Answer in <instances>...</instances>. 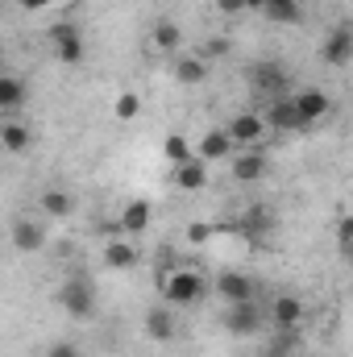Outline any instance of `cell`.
<instances>
[{"label":"cell","mask_w":353,"mask_h":357,"mask_svg":"<svg viewBox=\"0 0 353 357\" xmlns=\"http://www.w3.org/2000/svg\"><path fill=\"white\" fill-rule=\"evenodd\" d=\"M59 303L71 320H91L96 316V282L88 274H71L63 287H59Z\"/></svg>","instance_id":"1"},{"label":"cell","mask_w":353,"mask_h":357,"mask_svg":"<svg viewBox=\"0 0 353 357\" xmlns=\"http://www.w3.org/2000/svg\"><path fill=\"white\" fill-rule=\"evenodd\" d=\"M158 287H163V299L171 307H187V303H200L204 299V278L195 270H171Z\"/></svg>","instance_id":"2"},{"label":"cell","mask_w":353,"mask_h":357,"mask_svg":"<svg viewBox=\"0 0 353 357\" xmlns=\"http://www.w3.org/2000/svg\"><path fill=\"white\" fill-rule=\"evenodd\" d=\"M266 320H270V312H262L254 299H250V303H229L225 316H220L225 333H233V337H258Z\"/></svg>","instance_id":"3"},{"label":"cell","mask_w":353,"mask_h":357,"mask_svg":"<svg viewBox=\"0 0 353 357\" xmlns=\"http://www.w3.org/2000/svg\"><path fill=\"white\" fill-rule=\"evenodd\" d=\"M246 79H250V88L258 91V96H270V100H283V91H287V67L283 63H274V59H258L250 71H246Z\"/></svg>","instance_id":"4"},{"label":"cell","mask_w":353,"mask_h":357,"mask_svg":"<svg viewBox=\"0 0 353 357\" xmlns=\"http://www.w3.org/2000/svg\"><path fill=\"white\" fill-rule=\"evenodd\" d=\"M50 46H54V59H59V63H67V67L84 63V33H80V25L59 21V25L50 29Z\"/></svg>","instance_id":"5"},{"label":"cell","mask_w":353,"mask_h":357,"mask_svg":"<svg viewBox=\"0 0 353 357\" xmlns=\"http://www.w3.org/2000/svg\"><path fill=\"white\" fill-rule=\"evenodd\" d=\"M320 59H324L329 67H345V63H353V25L350 21H341V25H333V29L324 33Z\"/></svg>","instance_id":"6"},{"label":"cell","mask_w":353,"mask_h":357,"mask_svg":"<svg viewBox=\"0 0 353 357\" xmlns=\"http://www.w3.org/2000/svg\"><path fill=\"white\" fill-rule=\"evenodd\" d=\"M266 125H270V129H278V133H299V129H308V121H303V112H299L295 96L270 100V108H266Z\"/></svg>","instance_id":"7"},{"label":"cell","mask_w":353,"mask_h":357,"mask_svg":"<svg viewBox=\"0 0 353 357\" xmlns=\"http://www.w3.org/2000/svg\"><path fill=\"white\" fill-rule=\"evenodd\" d=\"M266 116L258 112H237L233 121H229V137H233V146H246V150H258V142L266 137Z\"/></svg>","instance_id":"8"},{"label":"cell","mask_w":353,"mask_h":357,"mask_svg":"<svg viewBox=\"0 0 353 357\" xmlns=\"http://www.w3.org/2000/svg\"><path fill=\"white\" fill-rule=\"evenodd\" d=\"M216 295H220L225 303H250V299H254V278H250V274H237V270H225V274L216 278Z\"/></svg>","instance_id":"9"},{"label":"cell","mask_w":353,"mask_h":357,"mask_svg":"<svg viewBox=\"0 0 353 357\" xmlns=\"http://www.w3.org/2000/svg\"><path fill=\"white\" fill-rule=\"evenodd\" d=\"M42 245H46V229L42 225H33L29 216L13 220V250L17 254H38Z\"/></svg>","instance_id":"10"},{"label":"cell","mask_w":353,"mask_h":357,"mask_svg":"<svg viewBox=\"0 0 353 357\" xmlns=\"http://www.w3.org/2000/svg\"><path fill=\"white\" fill-rule=\"evenodd\" d=\"M295 104H299V112H303V121H308V125H316V121H324V116L333 112V100H329V91H320V88L295 91Z\"/></svg>","instance_id":"11"},{"label":"cell","mask_w":353,"mask_h":357,"mask_svg":"<svg viewBox=\"0 0 353 357\" xmlns=\"http://www.w3.org/2000/svg\"><path fill=\"white\" fill-rule=\"evenodd\" d=\"M266 312H270V324L274 328H299L303 324V303L295 295H278Z\"/></svg>","instance_id":"12"},{"label":"cell","mask_w":353,"mask_h":357,"mask_svg":"<svg viewBox=\"0 0 353 357\" xmlns=\"http://www.w3.org/2000/svg\"><path fill=\"white\" fill-rule=\"evenodd\" d=\"M195 154H200L204 162H225V158H233V137H229V129H212V133H204Z\"/></svg>","instance_id":"13"},{"label":"cell","mask_w":353,"mask_h":357,"mask_svg":"<svg viewBox=\"0 0 353 357\" xmlns=\"http://www.w3.org/2000/svg\"><path fill=\"white\" fill-rule=\"evenodd\" d=\"M266 171H270V162H266L262 150H246V154L233 158V178L237 183H258V178H266Z\"/></svg>","instance_id":"14"},{"label":"cell","mask_w":353,"mask_h":357,"mask_svg":"<svg viewBox=\"0 0 353 357\" xmlns=\"http://www.w3.org/2000/svg\"><path fill=\"white\" fill-rule=\"evenodd\" d=\"M237 229H241L250 241H266V237H270V229H274V208H266V204H254Z\"/></svg>","instance_id":"15"},{"label":"cell","mask_w":353,"mask_h":357,"mask_svg":"<svg viewBox=\"0 0 353 357\" xmlns=\"http://www.w3.org/2000/svg\"><path fill=\"white\" fill-rule=\"evenodd\" d=\"M104 266L108 270H133L137 266V245H133V237L108 241V245H104Z\"/></svg>","instance_id":"16"},{"label":"cell","mask_w":353,"mask_h":357,"mask_svg":"<svg viewBox=\"0 0 353 357\" xmlns=\"http://www.w3.org/2000/svg\"><path fill=\"white\" fill-rule=\"evenodd\" d=\"M121 229H125V237H142L150 229V199H129L121 212Z\"/></svg>","instance_id":"17"},{"label":"cell","mask_w":353,"mask_h":357,"mask_svg":"<svg viewBox=\"0 0 353 357\" xmlns=\"http://www.w3.org/2000/svg\"><path fill=\"white\" fill-rule=\"evenodd\" d=\"M208 183V162L195 154V158H187L183 167H175V187L179 191H200Z\"/></svg>","instance_id":"18"},{"label":"cell","mask_w":353,"mask_h":357,"mask_svg":"<svg viewBox=\"0 0 353 357\" xmlns=\"http://www.w3.org/2000/svg\"><path fill=\"white\" fill-rule=\"evenodd\" d=\"M38 212H46V216H54V220H67V216L75 212V199H71L67 191H59V187H50V191H42V195H38Z\"/></svg>","instance_id":"19"},{"label":"cell","mask_w":353,"mask_h":357,"mask_svg":"<svg viewBox=\"0 0 353 357\" xmlns=\"http://www.w3.org/2000/svg\"><path fill=\"white\" fill-rule=\"evenodd\" d=\"M146 333H150V341H171L175 337V312H167V303L150 307L146 312Z\"/></svg>","instance_id":"20"},{"label":"cell","mask_w":353,"mask_h":357,"mask_svg":"<svg viewBox=\"0 0 353 357\" xmlns=\"http://www.w3.org/2000/svg\"><path fill=\"white\" fill-rule=\"evenodd\" d=\"M262 13L274 25H299L303 21V0H266Z\"/></svg>","instance_id":"21"},{"label":"cell","mask_w":353,"mask_h":357,"mask_svg":"<svg viewBox=\"0 0 353 357\" xmlns=\"http://www.w3.org/2000/svg\"><path fill=\"white\" fill-rule=\"evenodd\" d=\"M175 79L183 88H200V84L208 79V63H204L200 54H183L175 63Z\"/></svg>","instance_id":"22"},{"label":"cell","mask_w":353,"mask_h":357,"mask_svg":"<svg viewBox=\"0 0 353 357\" xmlns=\"http://www.w3.org/2000/svg\"><path fill=\"white\" fill-rule=\"evenodd\" d=\"M0 142H4V150H8V154H25V150L33 146V133H29L21 121H13V116H8V121H4V129H0Z\"/></svg>","instance_id":"23"},{"label":"cell","mask_w":353,"mask_h":357,"mask_svg":"<svg viewBox=\"0 0 353 357\" xmlns=\"http://www.w3.org/2000/svg\"><path fill=\"white\" fill-rule=\"evenodd\" d=\"M299 345H303L299 328H278L274 341L266 345V357H299Z\"/></svg>","instance_id":"24"},{"label":"cell","mask_w":353,"mask_h":357,"mask_svg":"<svg viewBox=\"0 0 353 357\" xmlns=\"http://www.w3.org/2000/svg\"><path fill=\"white\" fill-rule=\"evenodd\" d=\"M21 104H25V84L17 79V75H4L0 79V112H21Z\"/></svg>","instance_id":"25"},{"label":"cell","mask_w":353,"mask_h":357,"mask_svg":"<svg viewBox=\"0 0 353 357\" xmlns=\"http://www.w3.org/2000/svg\"><path fill=\"white\" fill-rule=\"evenodd\" d=\"M179 46H183V29H179L175 21H158V25H154V50L179 54Z\"/></svg>","instance_id":"26"},{"label":"cell","mask_w":353,"mask_h":357,"mask_svg":"<svg viewBox=\"0 0 353 357\" xmlns=\"http://www.w3.org/2000/svg\"><path fill=\"white\" fill-rule=\"evenodd\" d=\"M163 154H167V162H171V167H183L187 158H195V150H191V142H187L183 133H171V137L163 142Z\"/></svg>","instance_id":"27"},{"label":"cell","mask_w":353,"mask_h":357,"mask_svg":"<svg viewBox=\"0 0 353 357\" xmlns=\"http://www.w3.org/2000/svg\"><path fill=\"white\" fill-rule=\"evenodd\" d=\"M112 112H117V121H133V116L142 112V96L121 91V96H117V104H112Z\"/></svg>","instance_id":"28"},{"label":"cell","mask_w":353,"mask_h":357,"mask_svg":"<svg viewBox=\"0 0 353 357\" xmlns=\"http://www.w3.org/2000/svg\"><path fill=\"white\" fill-rule=\"evenodd\" d=\"M229 46H233L229 38H212V42H204V46H200V59H204V63H216V59H225V54H229Z\"/></svg>","instance_id":"29"},{"label":"cell","mask_w":353,"mask_h":357,"mask_svg":"<svg viewBox=\"0 0 353 357\" xmlns=\"http://www.w3.org/2000/svg\"><path fill=\"white\" fill-rule=\"evenodd\" d=\"M46 357H84V354H80L75 341H54V345L46 349Z\"/></svg>","instance_id":"30"},{"label":"cell","mask_w":353,"mask_h":357,"mask_svg":"<svg viewBox=\"0 0 353 357\" xmlns=\"http://www.w3.org/2000/svg\"><path fill=\"white\" fill-rule=\"evenodd\" d=\"M212 4H216V13H225V17H241V13H250L246 0H212Z\"/></svg>","instance_id":"31"},{"label":"cell","mask_w":353,"mask_h":357,"mask_svg":"<svg viewBox=\"0 0 353 357\" xmlns=\"http://www.w3.org/2000/svg\"><path fill=\"white\" fill-rule=\"evenodd\" d=\"M337 245H341V250L353 245V216H341V220H337Z\"/></svg>","instance_id":"32"},{"label":"cell","mask_w":353,"mask_h":357,"mask_svg":"<svg viewBox=\"0 0 353 357\" xmlns=\"http://www.w3.org/2000/svg\"><path fill=\"white\" fill-rule=\"evenodd\" d=\"M208 237H212L208 225H191V229H187V241H191V245H200V241H208Z\"/></svg>","instance_id":"33"},{"label":"cell","mask_w":353,"mask_h":357,"mask_svg":"<svg viewBox=\"0 0 353 357\" xmlns=\"http://www.w3.org/2000/svg\"><path fill=\"white\" fill-rule=\"evenodd\" d=\"M17 4H21L25 13H42V8H50L54 0H17Z\"/></svg>","instance_id":"34"},{"label":"cell","mask_w":353,"mask_h":357,"mask_svg":"<svg viewBox=\"0 0 353 357\" xmlns=\"http://www.w3.org/2000/svg\"><path fill=\"white\" fill-rule=\"evenodd\" d=\"M246 8H250V13H262V8H266V0H246Z\"/></svg>","instance_id":"35"},{"label":"cell","mask_w":353,"mask_h":357,"mask_svg":"<svg viewBox=\"0 0 353 357\" xmlns=\"http://www.w3.org/2000/svg\"><path fill=\"white\" fill-rule=\"evenodd\" d=\"M341 254H345V262H350V266H353V245H345V250H341Z\"/></svg>","instance_id":"36"}]
</instances>
